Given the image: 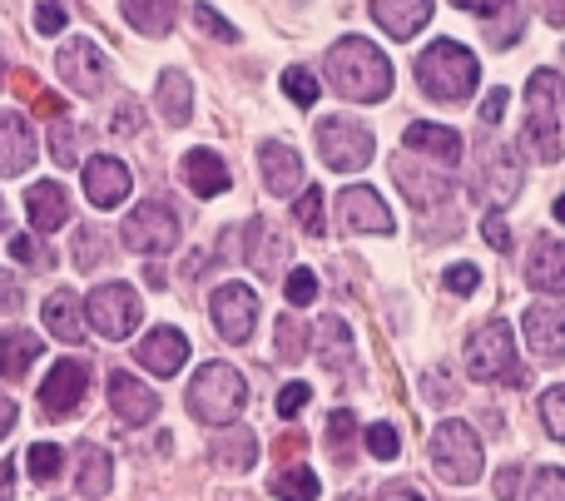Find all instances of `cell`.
I'll list each match as a JSON object with an SVG mask.
<instances>
[{"label": "cell", "instance_id": "6da1fadb", "mask_svg": "<svg viewBox=\"0 0 565 501\" xmlns=\"http://www.w3.org/2000/svg\"><path fill=\"white\" fill-rule=\"evenodd\" d=\"M322 75H328V85L338 89L342 99H352V105H377V99L392 95V60L362 35L338 40V45L328 50Z\"/></svg>", "mask_w": 565, "mask_h": 501}, {"label": "cell", "instance_id": "7a4b0ae2", "mask_svg": "<svg viewBox=\"0 0 565 501\" xmlns=\"http://www.w3.org/2000/svg\"><path fill=\"white\" fill-rule=\"evenodd\" d=\"M417 79L431 99L457 105V99H467L471 89H477L481 60L471 55L467 45H457V40H431V45L417 55Z\"/></svg>", "mask_w": 565, "mask_h": 501}, {"label": "cell", "instance_id": "3957f363", "mask_svg": "<svg viewBox=\"0 0 565 501\" xmlns=\"http://www.w3.org/2000/svg\"><path fill=\"white\" fill-rule=\"evenodd\" d=\"M184 397H189V413H194L199 423L224 427V423H234V417L244 413L248 383H244V373H238L234 363H204L194 373V383H189Z\"/></svg>", "mask_w": 565, "mask_h": 501}, {"label": "cell", "instance_id": "277c9868", "mask_svg": "<svg viewBox=\"0 0 565 501\" xmlns=\"http://www.w3.org/2000/svg\"><path fill=\"white\" fill-rule=\"evenodd\" d=\"M526 149L546 164H561V75L536 70L526 85Z\"/></svg>", "mask_w": 565, "mask_h": 501}, {"label": "cell", "instance_id": "5b68a950", "mask_svg": "<svg viewBox=\"0 0 565 501\" xmlns=\"http://www.w3.org/2000/svg\"><path fill=\"white\" fill-rule=\"evenodd\" d=\"M467 373L477 383H521V367H516V338H511L507 318H487V323L471 333L467 343Z\"/></svg>", "mask_w": 565, "mask_h": 501}, {"label": "cell", "instance_id": "8992f818", "mask_svg": "<svg viewBox=\"0 0 565 501\" xmlns=\"http://www.w3.org/2000/svg\"><path fill=\"white\" fill-rule=\"evenodd\" d=\"M427 452H431V467H437L451 487H471L481 477V437L471 433V423L451 417V423L431 427Z\"/></svg>", "mask_w": 565, "mask_h": 501}, {"label": "cell", "instance_id": "52a82bcc", "mask_svg": "<svg viewBox=\"0 0 565 501\" xmlns=\"http://www.w3.org/2000/svg\"><path fill=\"white\" fill-rule=\"evenodd\" d=\"M55 70H60V79H65L70 95H79V99L105 95L109 60H105V50H99L95 40H85V35L65 40V45H60V55H55Z\"/></svg>", "mask_w": 565, "mask_h": 501}, {"label": "cell", "instance_id": "ba28073f", "mask_svg": "<svg viewBox=\"0 0 565 501\" xmlns=\"http://www.w3.org/2000/svg\"><path fill=\"white\" fill-rule=\"evenodd\" d=\"M318 149L322 159H328V169H338V174H352V169H367L372 164V129L358 125V119H322L318 125Z\"/></svg>", "mask_w": 565, "mask_h": 501}, {"label": "cell", "instance_id": "9c48e42d", "mask_svg": "<svg viewBox=\"0 0 565 501\" xmlns=\"http://www.w3.org/2000/svg\"><path fill=\"white\" fill-rule=\"evenodd\" d=\"M85 318H89V328H95L99 338H129L139 328V294L129 284H105V288H95V294L85 298Z\"/></svg>", "mask_w": 565, "mask_h": 501}, {"label": "cell", "instance_id": "30bf717a", "mask_svg": "<svg viewBox=\"0 0 565 501\" xmlns=\"http://www.w3.org/2000/svg\"><path fill=\"white\" fill-rule=\"evenodd\" d=\"M119 238H125V248H135V254L159 258L179 244V218L169 204H154V199H149V204H139L135 214L119 224Z\"/></svg>", "mask_w": 565, "mask_h": 501}, {"label": "cell", "instance_id": "8fae6325", "mask_svg": "<svg viewBox=\"0 0 565 501\" xmlns=\"http://www.w3.org/2000/svg\"><path fill=\"white\" fill-rule=\"evenodd\" d=\"M85 387H89L85 358H60V363L50 367V377L40 383V407H45V417H55V423L75 417L79 403H85Z\"/></svg>", "mask_w": 565, "mask_h": 501}, {"label": "cell", "instance_id": "7c38bea8", "mask_svg": "<svg viewBox=\"0 0 565 501\" xmlns=\"http://www.w3.org/2000/svg\"><path fill=\"white\" fill-rule=\"evenodd\" d=\"M209 313H214V328L224 343H248L258 323V294L248 284H224L209 298Z\"/></svg>", "mask_w": 565, "mask_h": 501}, {"label": "cell", "instance_id": "4fadbf2b", "mask_svg": "<svg viewBox=\"0 0 565 501\" xmlns=\"http://www.w3.org/2000/svg\"><path fill=\"white\" fill-rule=\"evenodd\" d=\"M338 218L348 234H392L397 228V218H392V209L382 204L377 189L367 184H348L338 194Z\"/></svg>", "mask_w": 565, "mask_h": 501}, {"label": "cell", "instance_id": "5bb4252c", "mask_svg": "<svg viewBox=\"0 0 565 501\" xmlns=\"http://www.w3.org/2000/svg\"><path fill=\"white\" fill-rule=\"evenodd\" d=\"M35 164V129L20 109H0V179H20Z\"/></svg>", "mask_w": 565, "mask_h": 501}, {"label": "cell", "instance_id": "9a60e30c", "mask_svg": "<svg viewBox=\"0 0 565 501\" xmlns=\"http://www.w3.org/2000/svg\"><path fill=\"white\" fill-rule=\"evenodd\" d=\"M129 169H125V159H115V154H95V159H85V199L95 209H115V204H125L129 199Z\"/></svg>", "mask_w": 565, "mask_h": 501}, {"label": "cell", "instance_id": "2e32d148", "mask_svg": "<svg viewBox=\"0 0 565 501\" xmlns=\"http://www.w3.org/2000/svg\"><path fill=\"white\" fill-rule=\"evenodd\" d=\"M392 179H397L402 194H407L417 209H427V204H437V199L451 194L447 164L431 169V159H422V164H417V159H397V164H392Z\"/></svg>", "mask_w": 565, "mask_h": 501}, {"label": "cell", "instance_id": "e0dca14e", "mask_svg": "<svg viewBox=\"0 0 565 501\" xmlns=\"http://www.w3.org/2000/svg\"><path fill=\"white\" fill-rule=\"evenodd\" d=\"M526 343L536 358H546V363H561L565 353V318H561V298H551V303H531L526 308Z\"/></svg>", "mask_w": 565, "mask_h": 501}, {"label": "cell", "instance_id": "ac0fdd59", "mask_svg": "<svg viewBox=\"0 0 565 501\" xmlns=\"http://www.w3.org/2000/svg\"><path fill=\"white\" fill-rule=\"evenodd\" d=\"M109 407H115V417L129 427H145L159 417V397L129 373H109Z\"/></svg>", "mask_w": 565, "mask_h": 501}, {"label": "cell", "instance_id": "d6986e66", "mask_svg": "<svg viewBox=\"0 0 565 501\" xmlns=\"http://www.w3.org/2000/svg\"><path fill=\"white\" fill-rule=\"evenodd\" d=\"M139 367L145 373H154V377H174L179 367H184V358H189V338L179 333V328H154V333L139 343Z\"/></svg>", "mask_w": 565, "mask_h": 501}, {"label": "cell", "instance_id": "ffe728a7", "mask_svg": "<svg viewBox=\"0 0 565 501\" xmlns=\"http://www.w3.org/2000/svg\"><path fill=\"white\" fill-rule=\"evenodd\" d=\"M258 169H264V184L274 189V199H288L302 189V159L292 145H278V139L258 145Z\"/></svg>", "mask_w": 565, "mask_h": 501}, {"label": "cell", "instance_id": "44dd1931", "mask_svg": "<svg viewBox=\"0 0 565 501\" xmlns=\"http://www.w3.org/2000/svg\"><path fill=\"white\" fill-rule=\"evenodd\" d=\"M25 214H30V228H35V234H55V228H65V218H70V194L55 184V179H40V184L25 189Z\"/></svg>", "mask_w": 565, "mask_h": 501}, {"label": "cell", "instance_id": "7402d4cb", "mask_svg": "<svg viewBox=\"0 0 565 501\" xmlns=\"http://www.w3.org/2000/svg\"><path fill=\"white\" fill-rule=\"evenodd\" d=\"M372 20H377L392 40H412L427 30L431 0H372Z\"/></svg>", "mask_w": 565, "mask_h": 501}, {"label": "cell", "instance_id": "603a6c76", "mask_svg": "<svg viewBox=\"0 0 565 501\" xmlns=\"http://www.w3.org/2000/svg\"><path fill=\"white\" fill-rule=\"evenodd\" d=\"M45 328H50V338H60L65 348H79L85 343V303H79L70 288H55V294L45 298Z\"/></svg>", "mask_w": 565, "mask_h": 501}, {"label": "cell", "instance_id": "cb8c5ba5", "mask_svg": "<svg viewBox=\"0 0 565 501\" xmlns=\"http://www.w3.org/2000/svg\"><path fill=\"white\" fill-rule=\"evenodd\" d=\"M308 353L318 358L322 367H332V373H342V367L352 363V328L342 323V318H318L308 333Z\"/></svg>", "mask_w": 565, "mask_h": 501}, {"label": "cell", "instance_id": "d4e9b609", "mask_svg": "<svg viewBox=\"0 0 565 501\" xmlns=\"http://www.w3.org/2000/svg\"><path fill=\"white\" fill-rule=\"evenodd\" d=\"M184 184L194 189V199H214L234 184V174H228V164L214 154V149H189L184 154Z\"/></svg>", "mask_w": 565, "mask_h": 501}, {"label": "cell", "instance_id": "484cf974", "mask_svg": "<svg viewBox=\"0 0 565 501\" xmlns=\"http://www.w3.org/2000/svg\"><path fill=\"white\" fill-rule=\"evenodd\" d=\"M248 234H254V244H248V264H254L264 278H278L282 264H288V254H292V238H282L274 224H264V218H254Z\"/></svg>", "mask_w": 565, "mask_h": 501}, {"label": "cell", "instance_id": "4316f807", "mask_svg": "<svg viewBox=\"0 0 565 501\" xmlns=\"http://www.w3.org/2000/svg\"><path fill=\"white\" fill-rule=\"evenodd\" d=\"M407 149L412 154H427V159H437V164H457L461 159V135L457 129H447V125H407Z\"/></svg>", "mask_w": 565, "mask_h": 501}, {"label": "cell", "instance_id": "83f0119b", "mask_svg": "<svg viewBox=\"0 0 565 501\" xmlns=\"http://www.w3.org/2000/svg\"><path fill=\"white\" fill-rule=\"evenodd\" d=\"M154 105L169 125H189V119H194V79H189L184 70H164L159 89H154Z\"/></svg>", "mask_w": 565, "mask_h": 501}, {"label": "cell", "instance_id": "f1b7e54d", "mask_svg": "<svg viewBox=\"0 0 565 501\" xmlns=\"http://www.w3.org/2000/svg\"><path fill=\"white\" fill-rule=\"evenodd\" d=\"M119 10H125L129 25L149 40H164L179 20V0H119Z\"/></svg>", "mask_w": 565, "mask_h": 501}, {"label": "cell", "instance_id": "f546056e", "mask_svg": "<svg viewBox=\"0 0 565 501\" xmlns=\"http://www.w3.org/2000/svg\"><path fill=\"white\" fill-rule=\"evenodd\" d=\"M214 462L228 467V472H254V462H258V437L248 433V427L224 423V427H218V437H214Z\"/></svg>", "mask_w": 565, "mask_h": 501}, {"label": "cell", "instance_id": "4dcf8cb0", "mask_svg": "<svg viewBox=\"0 0 565 501\" xmlns=\"http://www.w3.org/2000/svg\"><path fill=\"white\" fill-rule=\"evenodd\" d=\"M35 358H45L40 333H30V328H10V333L0 338V377H25Z\"/></svg>", "mask_w": 565, "mask_h": 501}, {"label": "cell", "instance_id": "1f68e13d", "mask_svg": "<svg viewBox=\"0 0 565 501\" xmlns=\"http://www.w3.org/2000/svg\"><path fill=\"white\" fill-rule=\"evenodd\" d=\"M115 487V457L105 447H79V467H75V492L79 497H105Z\"/></svg>", "mask_w": 565, "mask_h": 501}, {"label": "cell", "instance_id": "d6a6232c", "mask_svg": "<svg viewBox=\"0 0 565 501\" xmlns=\"http://www.w3.org/2000/svg\"><path fill=\"white\" fill-rule=\"evenodd\" d=\"M526 284L536 288V294L561 298V238H536L531 264H526Z\"/></svg>", "mask_w": 565, "mask_h": 501}, {"label": "cell", "instance_id": "836d02e7", "mask_svg": "<svg viewBox=\"0 0 565 501\" xmlns=\"http://www.w3.org/2000/svg\"><path fill=\"white\" fill-rule=\"evenodd\" d=\"M292 218H298V228L302 234H312V238L328 234V214H322V189L318 184L292 194Z\"/></svg>", "mask_w": 565, "mask_h": 501}, {"label": "cell", "instance_id": "e575fe53", "mask_svg": "<svg viewBox=\"0 0 565 501\" xmlns=\"http://www.w3.org/2000/svg\"><path fill=\"white\" fill-rule=\"evenodd\" d=\"M282 95H288L298 109H312V105H318V95H322V85L312 79L308 65H288V70H282Z\"/></svg>", "mask_w": 565, "mask_h": 501}, {"label": "cell", "instance_id": "d590c367", "mask_svg": "<svg viewBox=\"0 0 565 501\" xmlns=\"http://www.w3.org/2000/svg\"><path fill=\"white\" fill-rule=\"evenodd\" d=\"M268 492H274V497H292V501H312V497L322 492V482L308 472V467H288L282 477L268 482Z\"/></svg>", "mask_w": 565, "mask_h": 501}, {"label": "cell", "instance_id": "8d00e7d4", "mask_svg": "<svg viewBox=\"0 0 565 501\" xmlns=\"http://www.w3.org/2000/svg\"><path fill=\"white\" fill-rule=\"evenodd\" d=\"M358 443V417L348 413V407H338V413L328 417V452L338 457V462H348V447Z\"/></svg>", "mask_w": 565, "mask_h": 501}, {"label": "cell", "instance_id": "74e56055", "mask_svg": "<svg viewBox=\"0 0 565 501\" xmlns=\"http://www.w3.org/2000/svg\"><path fill=\"white\" fill-rule=\"evenodd\" d=\"M25 467H30V477H35V482H55L60 467H65V452H60L55 443H35L25 452Z\"/></svg>", "mask_w": 565, "mask_h": 501}, {"label": "cell", "instance_id": "f35d334b", "mask_svg": "<svg viewBox=\"0 0 565 501\" xmlns=\"http://www.w3.org/2000/svg\"><path fill=\"white\" fill-rule=\"evenodd\" d=\"M75 145H79V135H75V119H65V115H60V119H55V129H50V154H55V164L75 169Z\"/></svg>", "mask_w": 565, "mask_h": 501}, {"label": "cell", "instance_id": "ab89813d", "mask_svg": "<svg viewBox=\"0 0 565 501\" xmlns=\"http://www.w3.org/2000/svg\"><path fill=\"white\" fill-rule=\"evenodd\" d=\"M302 348H308V333L298 318H278V363H298Z\"/></svg>", "mask_w": 565, "mask_h": 501}, {"label": "cell", "instance_id": "60d3db41", "mask_svg": "<svg viewBox=\"0 0 565 501\" xmlns=\"http://www.w3.org/2000/svg\"><path fill=\"white\" fill-rule=\"evenodd\" d=\"M367 452L377 457V462H392V457L402 452V433L392 423H372L367 427Z\"/></svg>", "mask_w": 565, "mask_h": 501}, {"label": "cell", "instance_id": "b9f144b4", "mask_svg": "<svg viewBox=\"0 0 565 501\" xmlns=\"http://www.w3.org/2000/svg\"><path fill=\"white\" fill-rule=\"evenodd\" d=\"M282 294H288L292 308H308L312 298H318V274H312V268H292V274L282 278Z\"/></svg>", "mask_w": 565, "mask_h": 501}, {"label": "cell", "instance_id": "7bdbcfd3", "mask_svg": "<svg viewBox=\"0 0 565 501\" xmlns=\"http://www.w3.org/2000/svg\"><path fill=\"white\" fill-rule=\"evenodd\" d=\"M194 25L204 30V35H214V40H238V30H234V20H224L209 0H194Z\"/></svg>", "mask_w": 565, "mask_h": 501}, {"label": "cell", "instance_id": "ee69618b", "mask_svg": "<svg viewBox=\"0 0 565 501\" xmlns=\"http://www.w3.org/2000/svg\"><path fill=\"white\" fill-rule=\"evenodd\" d=\"M99 248H105V234H99V228H85V224H79V228H75V264H79V268H95V264H99Z\"/></svg>", "mask_w": 565, "mask_h": 501}, {"label": "cell", "instance_id": "f6af8a7d", "mask_svg": "<svg viewBox=\"0 0 565 501\" xmlns=\"http://www.w3.org/2000/svg\"><path fill=\"white\" fill-rule=\"evenodd\" d=\"M35 30L40 35H60L65 30V6L60 0H35Z\"/></svg>", "mask_w": 565, "mask_h": 501}, {"label": "cell", "instance_id": "bcb514c9", "mask_svg": "<svg viewBox=\"0 0 565 501\" xmlns=\"http://www.w3.org/2000/svg\"><path fill=\"white\" fill-rule=\"evenodd\" d=\"M447 288H451V294H477V288H481V268L477 264H451L447 268Z\"/></svg>", "mask_w": 565, "mask_h": 501}, {"label": "cell", "instance_id": "7dc6e473", "mask_svg": "<svg viewBox=\"0 0 565 501\" xmlns=\"http://www.w3.org/2000/svg\"><path fill=\"white\" fill-rule=\"evenodd\" d=\"M561 397H565V387L556 383L546 397H541V417H546V427H551V437H565V413H561Z\"/></svg>", "mask_w": 565, "mask_h": 501}, {"label": "cell", "instance_id": "c3c4849f", "mask_svg": "<svg viewBox=\"0 0 565 501\" xmlns=\"http://www.w3.org/2000/svg\"><path fill=\"white\" fill-rule=\"evenodd\" d=\"M308 383H288V387H282V393H278V417H298L302 413V407H308Z\"/></svg>", "mask_w": 565, "mask_h": 501}, {"label": "cell", "instance_id": "681fc988", "mask_svg": "<svg viewBox=\"0 0 565 501\" xmlns=\"http://www.w3.org/2000/svg\"><path fill=\"white\" fill-rule=\"evenodd\" d=\"M10 254H15L20 264H45V248H40L30 234H10Z\"/></svg>", "mask_w": 565, "mask_h": 501}, {"label": "cell", "instance_id": "f907efd6", "mask_svg": "<svg viewBox=\"0 0 565 501\" xmlns=\"http://www.w3.org/2000/svg\"><path fill=\"white\" fill-rule=\"evenodd\" d=\"M481 234H487V244L497 248V254H507V248H511V234H507V224H501V214H497V209H491V214H487V224H481Z\"/></svg>", "mask_w": 565, "mask_h": 501}, {"label": "cell", "instance_id": "816d5d0a", "mask_svg": "<svg viewBox=\"0 0 565 501\" xmlns=\"http://www.w3.org/2000/svg\"><path fill=\"white\" fill-rule=\"evenodd\" d=\"M25 105H35V115H45V119H60V115H65V99H60V95H45V89H35Z\"/></svg>", "mask_w": 565, "mask_h": 501}, {"label": "cell", "instance_id": "f5cc1de1", "mask_svg": "<svg viewBox=\"0 0 565 501\" xmlns=\"http://www.w3.org/2000/svg\"><path fill=\"white\" fill-rule=\"evenodd\" d=\"M0 313H20V288H15V274L0 268Z\"/></svg>", "mask_w": 565, "mask_h": 501}, {"label": "cell", "instance_id": "db71d44e", "mask_svg": "<svg viewBox=\"0 0 565 501\" xmlns=\"http://www.w3.org/2000/svg\"><path fill=\"white\" fill-rule=\"evenodd\" d=\"M451 6L471 10V15H497V10H507L511 0H451Z\"/></svg>", "mask_w": 565, "mask_h": 501}, {"label": "cell", "instance_id": "11a10c76", "mask_svg": "<svg viewBox=\"0 0 565 501\" xmlns=\"http://www.w3.org/2000/svg\"><path fill=\"white\" fill-rule=\"evenodd\" d=\"M507 89H491V95H487V105H481V119H487V125H497V119H501V109H507Z\"/></svg>", "mask_w": 565, "mask_h": 501}, {"label": "cell", "instance_id": "9f6ffc18", "mask_svg": "<svg viewBox=\"0 0 565 501\" xmlns=\"http://www.w3.org/2000/svg\"><path fill=\"white\" fill-rule=\"evenodd\" d=\"M115 129H119V135H135V129H139V105H135V99H125V105H119Z\"/></svg>", "mask_w": 565, "mask_h": 501}, {"label": "cell", "instance_id": "6f0895ef", "mask_svg": "<svg viewBox=\"0 0 565 501\" xmlns=\"http://www.w3.org/2000/svg\"><path fill=\"white\" fill-rule=\"evenodd\" d=\"M10 427H15V397L0 393V437H10Z\"/></svg>", "mask_w": 565, "mask_h": 501}, {"label": "cell", "instance_id": "680465c9", "mask_svg": "<svg viewBox=\"0 0 565 501\" xmlns=\"http://www.w3.org/2000/svg\"><path fill=\"white\" fill-rule=\"evenodd\" d=\"M546 482H536L531 487V497H561V472H541Z\"/></svg>", "mask_w": 565, "mask_h": 501}, {"label": "cell", "instance_id": "91938a15", "mask_svg": "<svg viewBox=\"0 0 565 501\" xmlns=\"http://www.w3.org/2000/svg\"><path fill=\"white\" fill-rule=\"evenodd\" d=\"M377 497H422V492H417V487H407V482H387Z\"/></svg>", "mask_w": 565, "mask_h": 501}, {"label": "cell", "instance_id": "94428289", "mask_svg": "<svg viewBox=\"0 0 565 501\" xmlns=\"http://www.w3.org/2000/svg\"><path fill=\"white\" fill-rule=\"evenodd\" d=\"M516 477H521V472H511V467H507V472H501V482H497V492L511 497V492H516Z\"/></svg>", "mask_w": 565, "mask_h": 501}, {"label": "cell", "instance_id": "6125c7cd", "mask_svg": "<svg viewBox=\"0 0 565 501\" xmlns=\"http://www.w3.org/2000/svg\"><path fill=\"white\" fill-rule=\"evenodd\" d=\"M298 452H302V437H298V433H288V443L278 447V457H298Z\"/></svg>", "mask_w": 565, "mask_h": 501}, {"label": "cell", "instance_id": "be15d7a7", "mask_svg": "<svg viewBox=\"0 0 565 501\" xmlns=\"http://www.w3.org/2000/svg\"><path fill=\"white\" fill-rule=\"evenodd\" d=\"M0 85H6V55H0Z\"/></svg>", "mask_w": 565, "mask_h": 501}, {"label": "cell", "instance_id": "e7e4bbea", "mask_svg": "<svg viewBox=\"0 0 565 501\" xmlns=\"http://www.w3.org/2000/svg\"><path fill=\"white\" fill-rule=\"evenodd\" d=\"M0 477H6V467H0ZM6 492H10V487H6V482H0V497H6Z\"/></svg>", "mask_w": 565, "mask_h": 501}, {"label": "cell", "instance_id": "03108f58", "mask_svg": "<svg viewBox=\"0 0 565 501\" xmlns=\"http://www.w3.org/2000/svg\"><path fill=\"white\" fill-rule=\"evenodd\" d=\"M0 218H6V209H0Z\"/></svg>", "mask_w": 565, "mask_h": 501}]
</instances>
